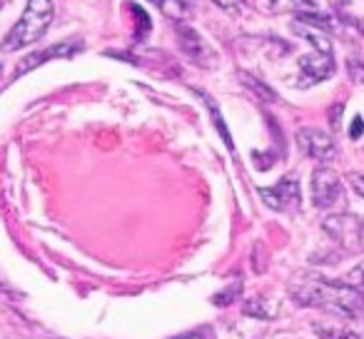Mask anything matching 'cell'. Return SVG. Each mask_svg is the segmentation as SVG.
Returning a JSON list of instances; mask_svg holds the SVG:
<instances>
[{"label":"cell","mask_w":364,"mask_h":339,"mask_svg":"<svg viewBox=\"0 0 364 339\" xmlns=\"http://www.w3.org/2000/svg\"><path fill=\"white\" fill-rule=\"evenodd\" d=\"M334 75V58L312 53V55L299 58V87H312L322 80Z\"/></svg>","instance_id":"cell-8"},{"label":"cell","mask_w":364,"mask_h":339,"mask_svg":"<svg viewBox=\"0 0 364 339\" xmlns=\"http://www.w3.org/2000/svg\"><path fill=\"white\" fill-rule=\"evenodd\" d=\"M0 75H3V65H0Z\"/></svg>","instance_id":"cell-26"},{"label":"cell","mask_w":364,"mask_h":339,"mask_svg":"<svg viewBox=\"0 0 364 339\" xmlns=\"http://www.w3.org/2000/svg\"><path fill=\"white\" fill-rule=\"evenodd\" d=\"M177 43H180L182 53L188 58H193L195 63H200V65H213L215 55L208 48V43L203 41V36H200L198 31H193V28L185 26V23H177Z\"/></svg>","instance_id":"cell-9"},{"label":"cell","mask_w":364,"mask_h":339,"mask_svg":"<svg viewBox=\"0 0 364 339\" xmlns=\"http://www.w3.org/2000/svg\"><path fill=\"white\" fill-rule=\"evenodd\" d=\"M125 6L130 8L132 18H135V38L137 41H145L147 33H150V16H147L137 3H125Z\"/></svg>","instance_id":"cell-16"},{"label":"cell","mask_w":364,"mask_h":339,"mask_svg":"<svg viewBox=\"0 0 364 339\" xmlns=\"http://www.w3.org/2000/svg\"><path fill=\"white\" fill-rule=\"evenodd\" d=\"M309 193H312L314 208L327 210L342 198V180L334 170L329 167H317L312 173V183H309Z\"/></svg>","instance_id":"cell-4"},{"label":"cell","mask_w":364,"mask_h":339,"mask_svg":"<svg viewBox=\"0 0 364 339\" xmlns=\"http://www.w3.org/2000/svg\"><path fill=\"white\" fill-rule=\"evenodd\" d=\"M274 11H302V13H312L317 11L314 0H272Z\"/></svg>","instance_id":"cell-17"},{"label":"cell","mask_w":364,"mask_h":339,"mask_svg":"<svg viewBox=\"0 0 364 339\" xmlns=\"http://www.w3.org/2000/svg\"><path fill=\"white\" fill-rule=\"evenodd\" d=\"M195 95L200 97V100L208 105V112H210V117H213V122H215V130L220 132V137L225 140V145H228V150L230 152H235V142H232V135H230V130H228V122H225V117L220 115V107H218V102L213 100V97L208 95V92H203V90H195Z\"/></svg>","instance_id":"cell-11"},{"label":"cell","mask_w":364,"mask_h":339,"mask_svg":"<svg viewBox=\"0 0 364 339\" xmlns=\"http://www.w3.org/2000/svg\"><path fill=\"white\" fill-rule=\"evenodd\" d=\"M344 112V102H334L332 107H329V125L334 127V130H339V117H342Z\"/></svg>","instance_id":"cell-22"},{"label":"cell","mask_w":364,"mask_h":339,"mask_svg":"<svg viewBox=\"0 0 364 339\" xmlns=\"http://www.w3.org/2000/svg\"><path fill=\"white\" fill-rule=\"evenodd\" d=\"M0 8H3V0H0Z\"/></svg>","instance_id":"cell-27"},{"label":"cell","mask_w":364,"mask_h":339,"mask_svg":"<svg viewBox=\"0 0 364 339\" xmlns=\"http://www.w3.org/2000/svg\"><path fill=\"white\" fill-rule=\"evenodd\" d=\"M297 145L304 150V155L317 162H332L337 157V145H334L332 135L317 130V127H302L297 132Z\"/></svg>","instance_id":"cell-6"},{"label":"cell","mask_w":364,"mask_h":339,"mask_svg":"<svg viewBox=\"0 0 364 339\" xmlns=\"http://www.w3.org/2000/svg\"><path fill=\"white\" fill-rule=\"evenodd\" d=\"M55 16V8H53V0H28L26 11H23L21 21L11 28L3 43H0V50L3 53H16L23 48L38 43L48 33Z\"/></svg>","instance_id":"cell-2"},{"label":"cell","mask_w":364,"mask_h":339,"mask_svg":"<svg viewBox=\"0 0 364 339\" xmlns=\"http://www.w3.org/2000/svg\"><path fill=\"white\" fill-rule=\"evenodd\" d=\"M242 314H245V317H252V319H262V322H269V319H274L277 309H274V304L269 302V299H264V297H250V299H245V304H242Z\"/></svg>","instance_id":"cell-12"},{"label":"cell","mask_w":364,"mask_h":339,"mask_svg":"<svg viewBox=\"0 0 364 339\" xmlns=\"http://www.w3.org/2000/svg\"><path fill=\"white\" fill-rule=\"evenodd\" d=\"M165 18H170L172 23H185L190 18V3L188 0H152Z\"/></svg>","instance_id":"cell-13"},{"label":"cell","mask_w":364,"mask_h":339,"mask_svg":"<svg viewBox=\"0 0 364 339\" xmlns=\"http://www.w3.org/2000/svg\"><path fill=\"white\" fill-rule=\"evenodd\" d=\"M314 334L319 339H357L352 332H347L342 327H319V324H314Z\"/></svg>","instance_id":"cell-18"},{"label":"cell","mask_w":364,"mask_h":339,"mask_svg":"<svg viewBox=\"0 0 364 339\" xmlns=\"http://www.w3.org/2000/svg\"><path fill=\"white\" fill-rule=\"evenodd\" d=\"M172 339H215V329L210 327V324H205V327L190 329V332L180 334V337H172Z\"/></svg>","instance_id":"cell-19"},{"label":"cell","mask_w":364,"mask_h":339,"mask_svg":"<svg viewBox=\"0 0 364 339\" xmlns=\"http://www.w3.org/2000/svg\"><path fill=\"white\" fill-rule=\"evenodd\" d=\"M347 284H352V287H357V289H364V262L357 264V267L349 272Z\"/></svg>","instance_id":"cell-21"},{"label":"cell","mask_w":364,"mask_h":339,"mask_svg":"<svg viewBox=\"0 0 364 339\" xmlns=\"http://www.w3.org/2000/svg\"><path fill=\"white\" fill-rule=\"evenodd\" d=\"M349 185H352V190L359 195V198H364V175H359V173H352L349 175Z\"/></svg>","instance_id":"cell-23"},{"label":"cell","mask_w":364,"mask_h":339,"mask_svg":"<svg viewBox=\"0 0 364 339\" xmlns=\"http://www.w3.org/2000/svg\"><path fill=\"white\" fill-rule=\"evenodd\" d=\"M292 31L297 33V36H302L307 43H312V45L317 48V53H322V55H332V41H329L327 33H322L319 28H312V26H307V23L299 21V18H294Z\"/></svg>","instance_id":"cell-10"},{"label":"cell","mask_w":364,"mask_h":339,"mask_svg":"<svg viewBox=\"0 0 364 339\" xmlns=\"http://www.w3.org/2000/svg\"><path fill=\"white\" fill-rule=\"evenodd\" d=\"M347 72H349V77H352L354 82L364 85V60H357V58H352V60L347 63Z\"/></svg>","instance_id":"cell-20"},{"label":"cell","mask_w":364,"mask_h":339,"mask_svg":"<svg viewBox=\"0 0 364 339\" xmlns=\"http://www.w3.org/2000/svg\"><path fill=\"white\" fill-rule=\"evenodd\" d=\"M82 50V43L80 41H65V43H55V45L46 48V50H36L31 55H26L21 63H18V70H16V77L26 75V72L36 70L41 68L43 63L48 60H55V58H73L75 53Z\"/></svg>","instance_id":"cell-7"},{"label":"cell","mask_w":364,"mask_h":339,"mask_svg":"<svg viewBox=\"0 0 364 339\" xmlns=\"http://www.w3.org/2000/svg\"><path fill=\"white\" fill-rule=\"evenodd\" d=\"M240 82H242L247 90H252L255 95L259 97V100H264V102H274L277 100V92L272 90V87L267 85L264 80H259V77H255L252 72H240Z\"/></svg>","instance_id":"cell-14"},{"label":"cell","mask_w":364,"mask_h":339,"mask_svg":"<svg viewBox=\"0 0 364 339\" xmlns=\"http://www.w3.org/2000/svg\"><path fill=\"white\" fill-rule=\"evenodd\" d=\"M259 198L274 212H289V210H297L302 205V190H299L297 180L284 178L272 188H259Z\"/></svg>","instance_id":"cell-5"},{"label":"cell","mask_w":364,"mask_h":339,"mask_svg":"<svg viewBox=\"0 0 364 339\" xmlns=\"http://www.w3.org/2000/svg\"><path fill=\"white\" fill-rule=\"evenodd\" d=\"M240 297H242V279H232L228 287H223L218 294H215L213 304L215 307H230V304H235Z\"/></svg>","instance_id":"cell-15"},{"label":"cell","mask_w":364,"mask_h":339,"mask_svg":"<svg viewBox=\"0 0 364 339\" xmlns=\"http://www.w3.org/2000/svg\"><path fill=\"white\" fill-rule=\"evenodd\" d=\"M215 6L225 8V11H235V8H242L245 6V0H213Z\"/></svg>","instance_id":"cell-25"},{"label":"cell","mask_w":364,"mask_h":339,"mask_svg":"<svg viewBox=\"0 0 364 339\" xmlns=\"http://www.w3.org/2000/svg\"><path fill=\"white\" fill-rule=\"evenodd\" d=\"M322 230L344 252L364 254V217L352 212L329 215V217L322 220Z\"/></svg>","instance_id":"cell-3"},{"label":"cell","mask_w":364,"mask_h":339,"mask_svg":"<svg viewBox=\"0 0 364 339\" xmlns=\"http://www.w3.org/2000/svg\"><path fill=\"white\" fill-rule=\"evenodd\" d=\"M362 132H364V120H362V117H354L352 127H349V137H352V140H359V135H362Z\"/></svg>","instance_id":"cell-24"},{"label":"cell","mask_w":364,"mask_h":339,"mask_svg":"<svg viewBox=\"0 0 364 339\" xmlns=\"http://www.w3.org/2000/svg\"><path fill=\"white\" fill-rule=\"evenodd\" d=\"M289 294L299 307H317L344 319L364 317V289H357L347 282L302 274L289 284Z\"/></svg>","instance_id":"cell-1"}]
</instances>
